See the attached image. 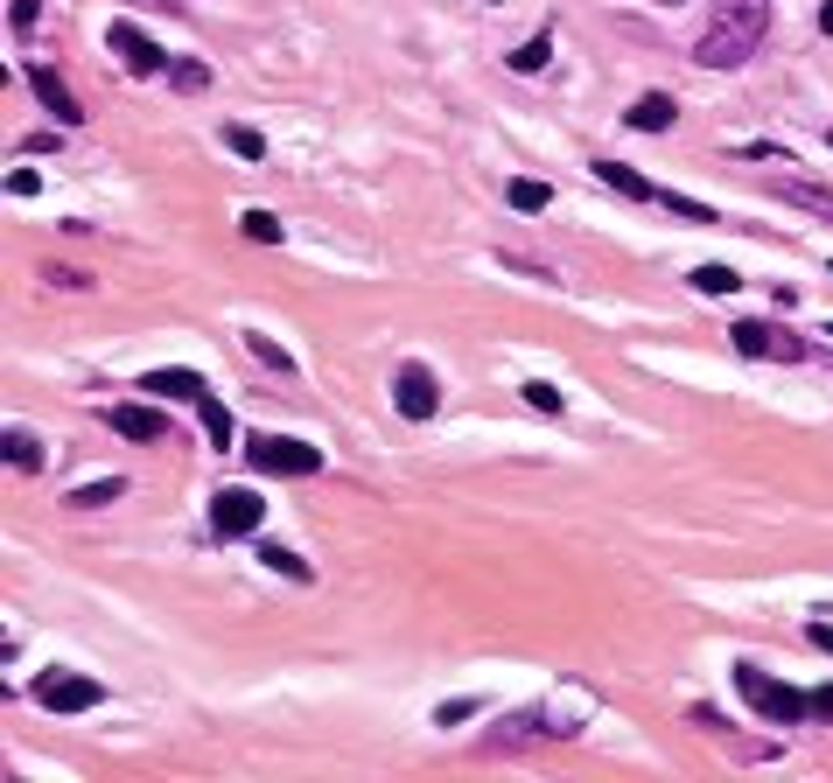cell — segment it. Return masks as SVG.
Here are the masks:
<instances>
[{
	"label": "cell",
	"instance_id": "cell-9",
	"mask_svg": "<svg viewBox=\"0 0 833 783\" xmlns=\"http://www.w3.org/2000/svg\"><path fill=\"white\" fill-rule=\"evenodd\" d=\"M105 427L120 434V441H168V413H162V406H141V399L105 406Z\"/></svg>",
	"mask_w": 833,
	"mask_h": 783
},
{
	"label": "cell",
	"instance_id": "cell-8",
	"mask_svg": "<svg viewBox=\"0 0 833 783\" xmlns=\"http://www.w3.org/2000/svg\"><path fill=\"white\" fill-rule=\"evenodd\" d=\"M105 49L120 56V64L134 70V78H168V56H162L155 43H147V35H141L134 22H112V29H105Z\"/></svg>",
	"mask_w": 833,
	"mask_h": 783
},
{
	"label": "cell",
	"instance_id": "cell-2",
	"mask_svg": "<svg viewBox=\"0 0 833 783\" xmlns=\"http://www.w3.org/2000/svg\"><path fill=\"white\" fill-rule=\"evenodd\" d=\"M735 693H743V706H756L770 728H799V720L812 714V693H799V685H785L770 672H756V664H735Z\"/></svg>",
	"mask_w": 833,
	"mask_h": 783
},
{
	"label": "cell",
	"instance_id": "cell-16",
	"mask_svg": "<svg viewBox=\"0 0 833 783\" xmlns=\"http://www.w3.org/2000/svg\"><path fill=\"white\" fill-rule=\"evenodd\" d=\"M596 176L617 189V197H631V203H658V189L637 176V168H623V161H596Z\"/></svg>",
	"mask_w": 833,
	"mask_h": 783
},
{
	"label": "cell",
	"instance_id": "cell-25",
	"mask_svg": "<svg viewBox=\"0 0 833 783\" xmlns=\"http://www.w3.org/2000/svg\"><path fill=\"white\" fill-rule=\"evenodd\" d=\"M168 85H176V91H203V85H211V64H197V56H176V64H168Z\"/></svg>",
	"mask_w": 833,
	"mask_h": 783
},
{
	"label": "cell",
	"instance_id": "cell-7",
	"mask_svg": "<svg viewBox=\"0 0 833 783\" xmlns=\"http://www.w3.org/2000/svg\"><path fill=\"white\" fill-rule=\"evenodd\" d=\"M434 406H442V385H434L427 365H400V371H392V413H400V420H434Z\"/></svg>",
	"mask_w": 833,
	"mask_h": 783
},
{
	"label": "cell",
	"instance_id": "cell-31",
	"mask_svg": "<svg viewBox=\"0 0 833 783\" xmlns=\"http://www.w3.org/2000/svg\"><path fill=\"white\" fill-rule=\"evenodd\" d=\"M35 189H43L35 168H8V197H35Z\"/></svg>",
	"mask_w": 833,
	"mask_h": 783
},
{
	"label": "cell",
	"instance_id": "cell-22",
	"mask_svg": "<svg viewBox=\"0 0 833 783\" xmlns=\"http://www.w3.org/2000/svg\"><path fill=\"white\" fill-rule=\"evenodd\" d=\"M687 280H693L700 294H735V288H743V273H735V266H693Z\"/></svg>",
	"mask_w": 833,
	"mask_h": 783
},
{
	"label": "cell",
	"instance_id": "cell-10",
	"mask_svg": "<svg viewBox=\"0 0 833 783\" xmlns=\"http://www.w3.org/2000/svg\"><path fill=\"white\" fill-rule=\"evenodd\" d=\"M29 91H35V99H43V112H49L56 126H78V120H85V105L70 99V85L56 78L49 64H35V70H29Z\"/></svg>",
	"mask_w": 833,
	"mask_h": 783
},
{
	"label": "cell",
	"instance_id": "cell-15",
	"mask_svg": "<svg viewBox=\"0 0 833 783\" xmlns=\"http://www.w3.org/2000/svg\"><path fill=\"white\" fill-rule=\"evenodd\" d=\"M673 112H679V105L666 99V91H645V99H631V112H623V120H631L637 133H666Z\"/></svg>",
	"mask_w": 833,
	"mask_h": 783
},
{
	"label": "cell",
	"instance_id": "cell-11",
	"mask_svg": "<svg viewBox=\"0 0 833 783\" xmlns=\"http://www.w3.org/2000/svg\"><path fill=\"white\" fill-rule=\"evenodd\" d=\"M770 197H778V203H791V210H806V217H820V224H833V189H820V182L770 176Z\"/></svg>",
	"mask_w": 833,
	"mask_h": 783
},
{
	"label": "cell",
	"instance_id": "cell-35",
	"mask_svg": "<svg viewBox=\"0 0 833 783\" xmlns=\"http://www.w3.org/2000/svg\"><path fill=\"white\" fill-rule=\"evenodd\" d=\"M820 35H833V0H826V8H820Z\"/></svg>",
	"mask_w": 833,
	"mask_h": 783
},
{
	"label": "cell",
	"instance_id": "cell-14",
	"mask_svg": "<svg viewBox=\"0 0 833 783\" xmlns=\"http://www.w3.org/2000/svg\"><path fill=\"white\" fill-rule=\"evenodd\" d=\"M0 462L22 469V476H35V469H43V441H35L29 427H8V434H0Z\"/></svg>",
	"mask_w": 833,
	"mask_h": 783
},
{
	"label": "cell",
	"instance_id": "cell-32",
	"mask_svg": "<svg viewBox=\"0 0 833 783\" xmlns=\"http://www.w3.org/2000/svg\"><path fill=\"white\" fill-rule=\"evenodd\" d=\"M35 22V0H8V29H29Z\"/></svg>",
	"mask_w": 833,
	"mask_h": 783
},
{
	"label": "cell",
	"instance_id": "cell-5",
	"mask_svg": "<svg viewBox=\"0 0 833 783\" xmlns=\"http://www.w3.org/2000/svg\"><path fill=\"white\" fill-rule=\"evenodd\" d=\"M259 518H267V496L245 490V483H224L211 496V532L218 539H245V532H259Z\"/></svg>",
	"mask_w": 833,
	"mask_h": 783
},
{
	"label": "cell",
	"instance_id": "cell-1",
	"mask_svg": "<svg viewBox=\"0 0 833 783\" xmlns=\"http://www.w3.org/2000/svg\"><path fill=\"white\" fill-rule=\"evenodd\" d=\"M770 35V0H714L708 29L693 35V64L700 70H735L764 49Z\"/></svg>",
	"mask_w": 833,
	"mask_h": 783
},
{
	"label": "cell",
	"instance_id": "cell-38",
	"mask_svg": "<svg viewBox=\"0 0 833 783\" xmlns=\"http://www.w3.org/2000/svg\"><path fill=\"white\" fill-rule=\"evenodd\" d=\"M490 8H498V0H490Z\"/></svg>",
	"mask_w": 833,
	"mask_h": 783
},
{
	"label": "cell",
	"instance_id": "cell-19",
	"mask_svg": "<svg viewBox=\"0 0 833 783\" xmlns=\"http://www.w3.org/2000/svg\"><path fill=\"white\" fill-rule=\"evenodd\" d=\"M259 560H267L280 581H315V567L301 560V552H288V546H259Z\"/></svg>",
	"mask_w": 833,
	"mask_h": 783
},
{
	"label": "cell",
	"instance_id": "cell-20",
	"mask_svg": "<svg viewBox=\"0 0 833 783\" xmlns=\"http://www.w3.org/2000/svg\"><path fill=\"white\" fill-rule=\"evenodd\" d=\"M504 197H511V210H546V203H554V189H546L540 176H511Z\"/></svg>",
	"mask_w": 833,
	"mask_h": 783
},
{
	"label": "cell",
	"instance_id": "cell-17",
	"mask_svg": "<svg viewBox=\"0 0 833 783\" xmlns=\"http://www.w3.org/2000/svg\"><path fill=\"white\" fill-rule=\"evenodd\" d=\"M120 496H126V476H99V483H78L64 504L70 511H105V504H120Z\"/></svg>",
	"mask_w": 833,
	"mask_h": 783
},
{
	"label": "cell",
	"instance_id": "cell-30",
	"mask_svg": "<svg viewBox=\"0 0 833 783\" xmlns=\"http://www.w3.org/2000/svg\"><path fill=\"white\" fill-rule=\"evenodd\" d=\"M43 280H49V288H70V294L91 288V273H78V266H43Z\"/></svg>",
	"mask_w": 833,
	"mask_h": 783
},
{
	"label": "cell",
	"instance_id": "cell-18",
	"mask_svg": "<svg viewBox=\"0 0 833 783\" xmlns=\"http://www.w3.org/2000/svg\"><path fill=\"white\" fill-rule=\"evenodd\" d=\"M141 392H155V399H189V406H197L203 378H197V371H147V378H141Z\"/></svg>",
	"mask_w": 833,
	"mask_h": 783
},
{
	"label": "cell",
	"instance_id": "cell-36",
	"mask_svg": "<svg viewBox=\"0 0 833 783\" xmlns=\"http://www.w3.org/2000/svg\"><path fill=\"white\" fill-rule=\"evenodd\" d=\"M141 8H182V0H141Z\"/></svg>",
	"mask_w": 833,
	"mask_h": 783
},
{
	"label": "cell",
	"instance_id": "cell-28",
	"mask_svg": "<svg viewBox=\"0 0 833 783\" xmlns=\"http://www.w3.org/2000/svg\"><path fill=\"white\" fill-rule=\"evenodd\" d=\"M463 720H477V700H442L434 706V728H463Z\"/></svg>",
	"mask_w": 833,
	"mask_h": 783
},
{
	"label": "cell",
	"instance_id": "cell-4",
	"mask_svg": "<svg viewBox=\"0 0 833 783\" xmlns=\"http://www.w3.org/2000/svg\"><path fill=\"white\" fill-rule=\"evenodd\" d=\"M729 343H735V350H743V357H764V365H806V343L799 336H791V329H778V322H735V329H729Z\"/></svg>",
	"mask_w": 833,
	"mask_h": 783
},
{
	"label": "cell",
	"instance_id": "cell-12",
	"mask_svg": "<svg viewBox=\"0 0 833 783\" xmlns=\"http://www.w3.org/2000/svg\"><path fill=\"white\" fill-rule=\"evenodd\" d=\"M197 420H203V441H211V448H232V441H238L232 406H224L218 392H197Z\"/></svg>",
	"mask_w": 833,
	"mask_h": 783
},
{
	"label": "cell",
	"instance_id": "cell-34",
	"mask_svg": "<svg viewBox=\"0 0 833 783\" xmlns=\"http://www.w3.org/2000/svg\"><path fill=\"white\" fill-rule=\"evenodd\" d=\"M812 714H820V720H833V685H820V693H812Z\"/></svg>",
	"mask_w": 833,
	"mask_h": 783
},
{
	"label": "cell",
	"instance_id": "cell-6",
	"mask_svg": "<svg viewBox=\"0 0 833 783\" xmlns=\"http://www.w3.org/2000/svg\"><path fill=\"white\" fill-rule=\"evenodd\" d=\"M99 679L85 672H43L35 679V706H49V714H85V706H99Z\"/></svg>",
	"mask_w": 833,
	"mask_h": 783
},
{
	"label": "cell",
	"instance_id": "cell-26",
	"mask_svg": "<svg viewBox=\"0 0 833 783\" xmlns=\"http://www.w3.org/2000/svg\"><path fill=\"white\" fill-rule=\"evenodd\" d=\"M245 350H253V357H259V365H267V371H295V357L280 350L274 336H259V329H245Z\"/></svg>",
	"mask_w": 833,
	"mask_h": 783
},
{
	"label": "cell",
	"instance_id": "cell-29",
	"mask_svg": "<svg viewBox=\"0 0 833 783\" xmlns=\"http://www.w3.org/2000/svg\"><path fill=\"white\" fill-rule=\"evenodd\" d=\"M519 392H525V406H533V413H560V392L546 385V378H533V385H519Z\"/></svg>",
	"mask_w": 833,
	"mask_h": 783
},
{
	"label": "cell",
	"instance_id": "cell-37",
	"mask_svg": "<svg viewBox=\"0 0 833 783\" xmlns=\"http://www.w3.org/2000/svg\"><path fill=\"white\" fill-rule=\"evenodd\" d=\"M820 336H833V322H826V329H820Z\"/></svg>",
	"mask_w": 833,
	"mask_h": 783
},
{
	"label": "cell",
	"instance_id": "cell-24",
	"mask_svg": "<svg viewBox=\"0 0 833 783\" xmlns=\"http://www.w3.org/2000/svg\"><path fill=\"white\" fill-rule=\"evenodd\" d=\"M238 232L253 238V245H280V238H288V232H280V217H274V210H245V217H238Z\"/></svg>",
	"mask_w": 833,
	"mask_h": 783
},
{
	"label": "cell",
	"instance_id": "cell-23",
	"mask_svg": "<svg viewBox=\"0 0 833 783\" xmlns=\"http://www.w3.org/2000/svg\"><path fill=\"white\" fill-rule=\"evenodd\" d=\"M546 56H554V35H546V29H540V35H533V43H525V49H511V56H504V64H511V70H525V78H533V70H546Z\"/></svg>",
	"mask_w": 833,
	"mask_h": 783
},
{
	"label": "cell",
	"instance_id": "cell-21",
	"mask_svg": "<svg viewBox=\"0 0 833 783\" xmlns=\"http://www.w3.org/2000/svg\"><path fill=\"white\" fill-rule=\"evenodd\" d=\"M224 147H232V155H245V161H267V133H259V126H224Z\"/></svg>",
	"mask_w": 833,
	"mask_h": 783
},
{
	"label": "cell",
	"instance_id": "cell-3",
	"mask_svg": "<svg viewBox=\"0 0 833 783\" xmlns=\"http://www.w3.org/2000/svg\"><path fill=\"white\" fill-rule=\"evenodd\" d=\"M245 462L259 476H315L323 469V448L295 441V434H253V441H245Z\"/></svg>",
	"mask_w": 833,
	"mask_h": 783
},
{
	"label": "cell",
	"instance_id": "cell-33",
	"mask_svg": "<svg viewBox=\"0 0 833 783\" xmlns=\"http://www.w3.org/2000/svg\"><path fill=\"white\" fill-rule=\"evenodd\" d=\"M806 644H812V651H826V658H833V623H812V629H806Z\"/></svg>",
	"mask_w": 833,
	"mask_h": 783
},
{
	"label": "cell",
	"instance_id": "cell-27",
	"mask_svg": "<svg viewBox=\"0 0 833 783\" xmlns=\"http://www.w3.org/2000/svg\"><path fill=\"white\" fill-rule=\"evenodd\" d=\"M658 203H666L673 217H687V224H714V210H708V203H687V197H673V189H658Z\"/></svg>",
	"mask_w": 833,
	"mask_h": 783
},
{
	"label": "cell",
	"instance_id": "cell-13",
	"mask_svg": "<svg viewBox=\"0 0 833 783\" xmlns=\"http://www.w3.org/2000/svg\"><path fill=\"white\" fill-rule=\"evenodd\" d=\"M581 714H589V700H575V693H560V700H546V706H540V728H546V735H560V741H567V735H581Z\"/></svg>",
	"mask_w": 833,
	"mask_h": 783
}]
</instances>
